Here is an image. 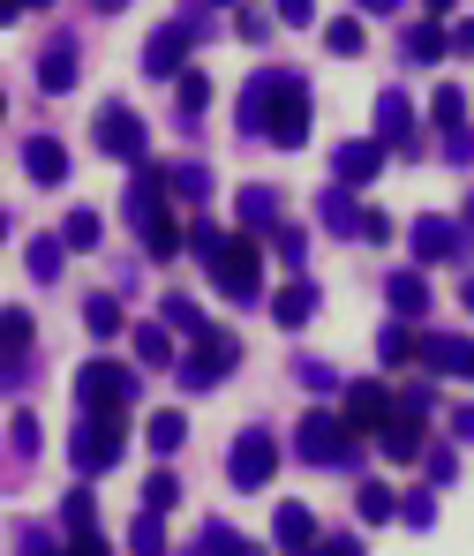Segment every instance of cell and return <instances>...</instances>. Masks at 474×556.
Here are the masks:
<instances>
[{"label": "cell", "instance_id": "cell-1", "mask_svg": "<svg viewBox=\"0 0 474 556\" xmlns=\"http://www.w3.org/2000/svg\"><path fill=\"white\" fill-rule=\"evenodd\" d=\"M294 459H301V466H362V459H354V429H347V414H339V406H309V414L294 421Z\"/></svg>", "mask_w": 474, "mask_h": 556}, {"label": "cell", "instance_id": "cell-2", "mask_svg": "<svg viewBox=\"0 0 474 556\" xmlns=\"http://www.w3.org/2000/svg\"><path fill=\"white\" fill-rule=\"evenodd\" d=\"M203 30H211V15H203V8L174 15V23H159V30L144 38V76H174V84H182V76H189L182 61H189V46L203 38Z\"/></svg>", "mask_w": 474, "mask_h": 556}, {"label": "cell", "instance_id": "cell-3", "mask_svg": "<svg viewBox=\"0 0 474 556\" xmlns=\"http://www.w3.org/2000/svg\"><path fill=\"white\" fill-rule=\"evenodd\" d=\"M121 452H128V421H121V414H84V421H76V437H68L76 473H113Z\"/></svg>", "mask_w": 474, "mask_h": 556}, {"label": "cell", "instance_id": "cell-4", "mask_svg": "<svg viewBox=\"0 0 474 556\" xmlns=\"http://www.w3.org/2000/svg\"><path fill=\"white\" fill-rule=\"evenodd\" d=\"M76 399H84V414H128L136 406V369L98 354V362L76 369Z\"/></svg>", "mask_w": 474, "mask_h": 556}, {"label": "cell", "instance_id": "cell-5", "mask_svg": "<svg viewBox=\"0 0 474 556\" xmlns=\"http://www.w3.org/2000/svg\"><path fill=\"white\" fill-rule=\"evenodd\" d=\"M91 136H98V151H105L113 166H136V174L151 166V128H144L128 105H105V113L91 121Z\"/></svg>", "mask_w": 474, "mask_h": 556}, {"label": "cell", "instance_id": "cell-6", "mask_svg": "<svg viewBox=\"0 0 474 556\" xmlns=\"http://www.w3.org/2000/svg\"><path fill=\"white\" fill-rule=\"evenodd\" d=\"M234 362H241V346H234L219 324H203V331H196V346L182 354V383H189V391H211L219 376H234Z\"/></svg>", "mask_w": 474, "mask_h": 556}, {"label": "cell", "instance_id": "cell-7", "mask_svg": "<svg viewBox=\"0 0 474 556\" xmlns=\"http://www.w3.org/2000/svg\"><path fill=\"white\" fill-rule=\"evenodd\" d=\"M309 113H316V98L301 76H286L279 98H272V128H264V143H279V151H301L309 143Z\"/></svg>", "mask_w": 474, "mask_h": 556}, {"label": "cell", "instance_id": "cell-8", "mask_svg": "<svg viewBox=\"0 0 474 556\" xmlns=\"http://www.w3.org/2000/svg\"><path fill=\"white\" fill-rule=\"evenodd\" d=\"M339 399H347L339 414H347V429H354V437H362V429H377V437H384V429H391V414H399V391L377 383V376H354Z\"/></svg>", "mask_w": 474, "mask_h": 556}, {"label": "cell", "instance_id": "cell-9", "mask_svg": "<svg viewBox=\"0 0 474 556\" xmlns=\"http://www.w3.org/2000/svg\"><path fill=\"white\" fill-rule=\"evenodd\" d=\"M272 466H279V437H272V429H241L234 452H226V481H234V489H264Z\"/></svg>", "mask_w": 474, "mask_h": 556}, {"label": "cell", "instance_id": "cell-10", "mask_svg": "<svg viewBox=\"0 0 474 556\" xmlns=\"http://www.w3.org/2000/svg\"><path fill=\"white\" fill-rule=\"evenodd\" d=\"M407 249H414V264H452V256H467V226L460 218H407Z\"/></svg>", "mask_w": 474, "mask_h": 556}, {"label": "cell", "instance_id": "cell-11", "mask_svg": "<svg viewBox=\"0 0 474 556\" xmlns=\"http://www.w3.org/2000/svg\"><path fill=\"white\" fill-rule=\"evenodd\" d=\"M211 278H219L234 301H264V256H257V241H249V233H234V249L211 264Z\"/></svg>", "mask_w": 474, "mask_h": 556}, {"label": "cell", "instance_id": "cell-12", "mask_svg": "<svg viewBox=\"0 0 474 556\" xmlns=\"http://www.w3.org/2000/svg\"><path fill=\"white\" fill-rule=\"evenodd\" d=\"M279 84H286V68H257V76L241 84V98H234V121H241L249 136H264V128H272V98H279Z\"/></svg>", "mask_w": 474, "mask_h": 556}, {"label": "cell", "instance_id": "cell-13", "mask_svg": "<svg viewBox=\"0 0 474 556\" xmlns=\"http://www.w3.org/2000/svg\"><path fill=\"white\" fill-rule=\"evenodd\" d=\"M332 174H339V188H370L384 174V143L377 136H347V143L332 151Z\"/></svg>", "mask_w": 474, "mask_h": 556}, {"label": "cell", "instance_id": "cell-14", "mask_svg": "<svg viewBox=\"0 0 474 556\" xmlns=\"http://www.w3.org/2000/svg\"><path fill=\"white\" fill-rule=\"evenodd\" d=\"M377 143H384V151H407V159H414L422 128H414V105H407V91H377Z\"/></svg>", "mask_w": 474, "mask_h": 556}, {"label": "cell", "instance_id": "cell-15", "mask_svg": "<svg viewBox=\"0 0 474 556\" xmlns=\"http://www.w3.org/2000/svg\"><path fill=\"white\" fill-rule=\"evenodd\" d=\"M136 233H144V249H151L159 264H174V256L189 249V226L174 218V203H159V211H144V218H136Z\"/></svg>", "mask_w": 474, "mask_h": 556}, {"label": "cell", "instance_id": "cell-16", "mask_svg": "<svg viewBox=\"0 0 474 556\" xmlns=\"http://www.w3.org/2000/svg\"><path fill=\"white\" fill-rule=\"evenodd\" d=\"M272 542H279L286 556H309V549H316V542H324V534H316V511L286 496L279 511H272Z\"/></svg>", "mask_w": 474, "mask_h": 556}, {"label": "cell", "instance_id": "cell-17", "mask_svg": "<svg viewBox=\"0 0 474 556\" xmlns=\"http://www.w3.org/2000/svg\"><path fill=\"white\" fill-rule=\"evenodd\" d=\"M23 174H30L38 188H61L68 181V151H61L53 136H30V143H23Z\"/></svg>", "mask_w": 474, "mask_h": 556}, {"label": "cell", "instance_id": "cell-18", "mask_svg": "<svg viewBox=\"0 0 474 556\" xmlns=\"http://www.w3.org/2000/svg\"><path fill=\"white\" fill-rule=\"evenodd\" d=\"M309 316H316V286H309V278H286L279 293H272V324H279V331H301Z\"/></svg>", "mask_w": 474, "mask_h": 556}, {"label": "cell", "instance_id": "cell-19", "mask_svg": "<svg viewBox=\"0 0 474 556\" xmlns=\"http://www.w3.org/2000/svg\"><path fill=\"white\" fill-rule=\"evenodd\" d=\"M384 301H391L399 324H422V316H429V278H414V271L384 278Z\"/></svg>", "mask_w": 474, "mask_h": 556}, {"label": "cell", "instance_id": "cell-20", "mask_svg": "<svg viewBox=\"0 0 474 556\" xmlns=\"http://www.w3.org/2000/svg\"><path fill=\"white\" fill-rule=\"evenodd\" d=\"M316 218H324V226H332V233L347 241V233H362V218H370V211H362V203H354L347 188L332 181V188H324V195H316Z\"/></svg>", "mask_w": 474, "mask_h": 556}, {"label": "cell", "instance_id": "cell-21", "mask_svg": "<svg viewBox=\"0 0 474 556\" xmlns=\"http://www.w3.org/2000/svg\"><path fill=\"white\" fill-rule=\"evenodd\" d=\"M422 346H429V331H414V324H384L377 331V354H384V369H399V362H422Z\"/></svg>", "mask_w": 474, "mask_h": 556}, {"label": "cell", "instance_id": "cell-22", "mask_svg": "<svg viewBox=\"0 0 474 556\" xmlns=\"http://www.w3.org/2000/svg\"><path fill=\"white\" fill-rule=\"evenodd\" d=\"M234 211H241V226H249V233H279V188H241V203H234Z\"/></svg>", "mask_w": 474, "mask_h": 556}, {"label": "cell", "instance_id": "cell-23", "mask_svg": "<svg viewBox=\"0 0 474 556\" xmlns=\"http://www.w3.org/2000/svg\"><path fill=\"white\" fill-rule=\"evenodd\" d=\"M422 362H429L437 376H467V383H474V339H429Z\"/></svg>", "mask_w": 474, "mask_h": 556}, {"label": "cell", "instance_id": "cell-24", "mask_svg": "<svg viewBox=\"0 0 474 556\" xmlns=\"http://www.w3.org/2000/svg\"><path fill=\"white\" fill-rule=\"evenodd\" d=\"M445 46H452V30H445L437 15H422V23L407 30V61H414V68H429V61H445Z\"/></svg>", "mask_w": 474, "mask_h": 556}, {"label": "cell", "instance_id": "cell-25", "mask_svg": "<svg viewBox=\"0 0 474 556\" xmlns=\"http://www.w3.org/2000/svg\"><path fill=\"white\" fill-rule=\"evenodd\" d=\"M38 91H76V46L53 38V46L38 53Z\"/></svg>", "mask_w": 474, "mask_h": 556}, {"label": "cell", "instance_id": "cell-26", "mask_svg": "<svg viewBox=\"0 0 474 556\" xmlns=\"http://www.w3.org/2000/svg\"><path fill=\"white\" fill-rule=\"evenodd\" d=\"M61 264H68V241H61V233L23 241V271H30V278H61Z\"/></svg>", "mask_w": 474, "mask_h": 556}, {"label": "cell", "instance_id": "cell-27", "mask_svg": "<svg viewBox=\"0 0 474 556\" xmlns=\"http://www.w3.org/2000/svg\"><path fill=\"white\" fill-rule=\"evenodd\" d=\"M84 324H91V339H128L121 293H91V301H84Z\"/></svg>", "mask_w": 474, "mask_h": 556}, {"label": "cell", "instance_id": "cell-28", "mask_svg": "<svg viewBox=\"0 0 474 556\" xmlns=\"http://www.w3.org/2000/svg\"><path fill=\"white\" fill-rule=\"evenodd\" d=\"M384 459H429V452H422V421H414V414H391V429H384Z\"/></svg>", "mask_w": 474, "mask_h": 556}, {"label": "cell", "instance_id": "cell-29", "mask_svg": "<svg viewBox=\"0 0 474 556\" xmlns=\"http://www.w3.org/2000/svg\"><path fill=\"white\" fill-rule=\"evenodd\" d=\"M128 339H136V362H144V369H166V362H174V339H166V324H136ZM174 369H182V362H174Z\"/></svg>", "mask_w": 474, "mask_h": 556}, {"label": "cell", "instance_id": "cell-30", "mask_svg": "<svg viewBox=\"0 0 474 556\" xmlns=\"http://www.w3.org/2000/svg\"><path fill=\"white\" fill-rule=\"evenodd\" d=\"M144 437H151V452H159V459H166V452H182V444H189V421H182V414H174V406H159V414H151V421H144Z\"/></svg>", "mask_w": 474, "mask_h": 556}, {"label": "cell", "instance_id": "cell-31", "mask_svg": "<svg viewBox=\"0 0 474 556\" xmlns=\"http://www.w3.org/2000/svg\"><path fill=\"white\" fill-rule=\"evenodd\" d=\"M61 241H68V256H91L98 241H105V226H98V211H68V218H61Z\"/></svg>", "mask_w": 474, "mask_h": 556}, {"label": "cell", "instance_id": "cell-32", "mask_svg": "<svg viewBox=\"0 0 474 556\" xmlns=\"http://www.w3.org/2000/svg\"><path fill=\"white\" fill-rule=\"evenodd\" d=\"M429 113H437V128H445V136H460V128H474V121H467V91H460V84L429 91Z\"/></svg>", "mask_w": 474, "mask_h": 556}, {"label": "cell", "instance_id": "cell-33", "mask_svg": "<svg viewBox=\"0 0 474 556\" xmlns=\"http://www.w3.org/2000/svg\"><path fill=\"white\" fill-rule=\"evenodd\" d=\"M189 249L203 256V264H219L234 241H226V226H219V218H189Z\"/></svg>", "mask_w": 474, "mask_h": 556}, {"label": "cell", "instance_id": "cell-34", "mask_svg": "<svg viewBox=\"0 0 474 556\" xmlns=\"http://www.w3.org/2000/svg\"><path fill=\"white\" fill-rule=\"evenodd\" d=\"M61 527H68V534H98V504H91V489H68V496H61Z\"/></svg>", "mask_w": 474, "mask_h": 556}, {"label": "cell", "instance_id": "cell-35", "mask_svg": "<svg viewBox=\"0 0 474 556\" xmlns=\"http://www.w3.org/2000/svg\"><path fill=\"white\" fill-rule=\"evenodd\" d=\"M8 452H15V459H38V414H30V406L8 414Z\"/></svg>", "mask_w": 474, "mask_h": 556}, {"label": "cell", "instance_id": "cell-36", "mask_svg": "<svg viewBox=\"0 0 474 556\" xmlns=\"http://www.w3.org/2000/svg\"><path fill=\"white\" fill-rule=\"evenodd\" d=\"M399 519H407L414 534H429V527H437V489H407V496H399Z\"/></svg>", "mask_w": 474, "mask_h": 556}, {"label": "cell", "instance_id": "cell-37", "mask_svg": "<svg viewBox=\"0 0 474 556\" xmlns=\"http://www.w3.org/2000/svg\"><path fill=\"white\" fill-rule=\"evenodd\" d=\"M128 549H136V556H166V519H159V511H144V519L128 527Z\"/></svg>", "mask_w": 474, "mask_h": 556}, {"label": "cell", "instance_id": "cell-38", "mask_svg": "<svg viewBox=\"0 0 474 556\" xmlns=\"http://www.w3.org/2000/svg\"><path fill=\"white\" fill-rule=\"evenodd\" d=\"M354 511H362V519H399V496H391L384 481H362V489H354Z\"/></svg>", "mask_w": 474, "mask_h": 556}, {"label": "cell", "instance_id": "cell-39", "mask_svg": "<svg viewBox=\"0 0 474 556\" xmlns=\"http://www.w3.org/2000/svg\"><path fill=\"white\" fill-rule=\"evenodd\" d=\"M174 504H182V481H174V473H166V466H159V473H151V481H144V511H159V519H166V511H174Z\"/></svg>", "mask_w": 474, "mask_h": 556}, {"label": "cell", "instance_id": "cell-40", "mask_svg": "<svg viewBox=\"0 0 474 556\" xmlns=\"http://www.w3.org/2000/svg\"><path fill=\"white\" fill-rule=\"evenodd\" d=\"M15 556H68V549H61L38 519H15Z\"/></svg>", "mask_w": 474, "mask_h": 556}, {"label": "cell", "instance_id": "cell-41", "mask_svg": "<svg viewBox=\"0 0 474 556\" xmlns=\"http://www.w3.org/2000/svg\"><path fill=\"white\" fill-rule=\"evenodd\" d=\"M324 46H332V53H339V61H354V53H362V46H370V38H362V23H354V15H339V23H332V30H324Z\"/></svg>", "mask_w": 474, "mask_h": 556}, {"label": "cell", "instance_id": "cell-42", "mask_svg": "<svg viewBox=\"0 0 474 556\" xmlns=\"http://www.w3.org/2000/svg\"><path fill=\"white\" fill-rule=\"evenodd\" d=\"M166 181H174V195L203 203V195H211V166H166Z\"/></svg>", "mask_w": 474, "mask_h": 556}, {"label": "cell", "instance_id": "cell-43", "mask_svg": "<svg viewBox=\"0 0 474 556\" xmlns=\"http://www.w3.org/2000/svg\"><path fill=\"white\" fill-rule=\"evenodd\" d=\"M174 98H182V121H196V113H203V105H211V76H182V84H174Z\"/></svg>", "mask_w": 474, "mask_h": 556}, {"label": "cell", "instance_id": "cell-44", "mask_svg": "<svg viewBox=\"0 0 474 556\" xmlns=\"http://www.w3.org/2000/svg\"><path fill=\"white\" fill-rule=\"evenodd\" d=\"M159 324H174V331H189V339L203 331V316H196V301H189V293H166V316H159Z\"/></svg>", "mask_w": 474, "mask_h": 556}, {"label": "cell", "instance_id": "cell-45", "mask_svg": "<svg viewBox=\"0 0 474 556\" xmlns=\"http://www.w3.org/2000/svg\"><path fill=\"white\" fill-rule=\"evenodd\" d=\"M0 331H8V354H23V346H30V331H38V324H30V308H8V324H0Z\"/></svg>", "mask_w": 474, "mask_h": 556}, {"label": "cell", "instance_id": "cell-46", "mask_svg": "<svg viewBox=\"0 0 474 556\" xmlns=\"http://www.w3.org/2000/svg\"><path fill=\"white\" fill-rule=\"evenodd\" d=\"M429 406H437V383H407V391H399V414H414V421H422Z\"/></svg>", "mask_w": 474, "mask_h": 556}, {"label": "cell", "instance_id": "cell-47", "mask_svg": "<svg viewBox=\"0 0 474 556\" xmlns=\"http://www.w3.org/2000/svg\"><path fill=\"white\" fill-rule=\"evenodd\" d=\"M460 481V459L452 452H429V489H452Z\"/></svg>", "mask_w": 474, "mask_h": 556}, {"label": "cell", "instance_id": "cell-48", "mask_svg": "<svg viewBox=\"0 0 474 556\" xmlns=\"http://www.w3.org/2000/svg\"><path fill=\"white\" fill-rule=\"evenodd\" d=\"M445 159H452V166H474V128H460V136H445Z\"/></svg>", "mask_w": 474, "mask_h": 556}, {"label": "cell", "instance_id": "cell-49", "mask_svg": "<svg viewBox=\"0 0 474 556\" xmlns=\"http://www.w3.org/2000/svg\"><path fill=\"white\" fill-rule=\"evenodd\" d=\"M234 30H241V38H264V30H272V15H264V8H241V15H234Z\"/></svg>", "mask_w": 474, "mask_h": 556}, {"label": "cell", "instance_id": "cell-50", "mask_svg": "<svg viewBox=\"0 0 474 556\" xmlns=\"http://www.w3.org/2000/svg\"><path fill=\"white\" fill-rule=\"evenodd\" d=\"M68 556H113L105 534H68Z\"/></svg>", "mask_w": 474, "mask_h": 556}, {"label": "cell", "instance_id": "cell-51", "mask_svg": "<svg viewBox=\"0 0 474 556\" xmlns=\"http://www.w3.org/2000/svg\"><path fill=\"white\" fill-rule=\"evenodd\" d=\"M272 241H279V256H286V264H301V256H309V241H301V233H294V226H279V233H272Z\"/></svg>", "mask_w": 474, "mask_h": 556}, {"label": "cell", "instance_id": "cell-52", "mask_svg": "<svg viewBox=\"0 0 474 556\" xmlns=\"http://www.w3.org/2000/svg\"><path fill=\"white\" fill-rule=\"evenodd\" d=\"M301 383H309V391H339V376L324 369V362H301Z\"/></svg>", "mask_w": 474, "mask_h": 556}, {"label": "cell", "instance_id": "cell-53", "mask_svg": "<svg viewBox=\"0 0 474 556\" xmlns=\"http://www.w3.org/2000/svg\"><path fill=\"white\" fill-rule=\"evenodd\" d=\"M309 556H362V542H354V534H332V542H316Z\"/></svg>", "mask_w": 474, "mask_h": 556}, {"label": "cell", "instance_id": "cell-54", "mask_svg": "<svg viewBox=\"0 0 474 556\" xmlns=\"http://www.w3.org/2000/svg\"><path fill=\"white\" fill-rule=\"evenodd\" d=\"M452 437H460V444H474V406H452Z\"/></svg>", "mask_w": 474, "mask_h": 556}, {"label": "cell", "instance_id": "cell-55", "mask_svg": "<svg viewBox=\"0 0 474 556\" xmlns=\"http://www.w3.org/2000/svg\"><path fill=\"white\" fill-rule=\"evenodd\" d=\"M452 46H467V53H474V15L460 23V30H452Z\"/></svg>", "mask_w": 474, "mask_h": 556}, {"label": "cell", "instance_id": "cell-56", "mask_svg": "<svg viewBox=\"0 0 474 556\" xmlns=\"http://www.w3.org/2000/svg\"><path fill=\"white\" fill-rule=\"evenodd\" d=\"M460 301H467V316H474V278H460Z\"/></svg>", "mask_w": 474, "mask_h": 556}, {"label": "cell", "instance_id": "cell-57", "mask_svg": "<svg viewBox=\"0 0 474 556\" xmlns=\"http://www.w3.org/2000/svg\"><path fill=\"white\" fill-rule=\"evenodd\" d=\"M460 226H467V233H474V195H467V211H460Z\"/></svg>", "mask_w": 474, "mask_h": 556}, {"label": "cell", "instance_id": "cell-58", "mask_svg": "<svg viewBox=\"0 0 474 556\" xmlns=\"http://www.w3.org/2000/svg\"><path fill=\"white\" fill-rule=\"evenodd\" d=\"M241 556H264V549H249V542H241Z\"/></svg>", "mask_w": 474, "mask_h": 556}]
</instances>
